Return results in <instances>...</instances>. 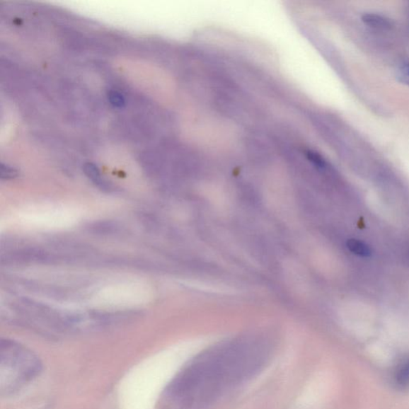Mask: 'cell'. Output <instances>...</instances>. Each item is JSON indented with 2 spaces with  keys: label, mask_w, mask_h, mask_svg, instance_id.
Returning <instances> with one entry per match:
<instances>
[{
  "label": "cell",
  "mask_w": 409,
  "mask_h": 409,
  "mask_svg": "<svg viewBox=\"0 0 409 409\" xmlns=\"http://www.w3.org/2000/svg\"><path fill=\"white\" fill-rule=\"evenodd\" d=\"M42 363L26 347L11 340L0 342V394L10 396L21 391L38 377Z\"/></svg>",
  "instance_id": "cell-1"
},
{
  "label": "cell",
  "mask_w": 409,
  "mask_h": 409,
  "mask_svg": "<svg viewBox=\"0 0 409 409\" xmlns=\"http://www.w3.org/2000/svg\"><path fill=\"white\" fill-rule=\"evenodd\" d=\"M194 129L198 146L224 151L231 148L234 142V133L231 127L226 122L212 117L198 116Z\"/></svg>",
  "instance_id": "cell-2"
},
{
  "label": "cell",
  "mask_w": 409,
  "mask_h": 409,
  "mask_svg": "<svg viewBox=\"0 0 409 409\" xmlns=\"http://www.w3.org/2000/svg\"><path fill=\"white\" fill-rule=\"evenodd\" d=\"M394 381L401 388L409 387V356L401 359L394 370Z\"/></svg>",
  "instance_id": "cell-3"
},
{
  "label": "cell",
  "mask_w": 409,
  "mask_h": 409,
  "mask_svg": "<svg viewBox=\"0 0 409 409\" xmlns=\"http://www.w3.org/2000/svg\"><path fill=\"white\" fill-rule=\"evenodd\" d=\"M362 21L369 27L375 30H386L393 27L392 21L379 14L367 13L362 16Z\"/></svg>",
  "instance_id": "cell-4"
},
{
  "label": "cell",
  "mask_w": 409,
  "mask_h": 409,
  "mask_svg": "<svg viewBox=\"0 0 409 409\" xmlns=\"http://www.w3.org/2000/svg\"><path fill=\"white\" fill-rule=\"evenodd\" d=\"M83 171L86 175L88 176L98 188L102 190H110L109 184L104 180L101 172L99 171L97 166L90 163H86L84 165Z\"/></svg>",
  "instance_id": "cell-5"
},
{
  "label": "cell",
  "mask_w": 409,
  "mask_h": 409,
  "mask_svg": "<svg viewBox=\"0 0 409 409\" xmlns=\"http://www.w3.org/2000/svg\"><path fill=\"white\" fill-rule=\"evenodd\" d=\"M347 248L351 253L358 257L369 258L371 255V250L369 246L360 240L350 239L347 241Z\"/></svg>",
  "instance_id": "cell-6"
},
{
  "label": "cell",
  "mask_w": 409,
  "mask_h": 409,
  "mask_svg": "<svg viewBox=\"0 0 409 409\" xmlns=\"http://www.w3.org/2000/svg\"><path fill=\"white\" fill-rule=\"evenodd\" d=\"M109 101L115 108H122L125 105V100L120 93L117 91H110L109 93Z\"/></svg>",
  "instance_id": "cell-7"
},
{
  "label": "cell",
  "mask_w": 409,
  "mask_h": 409,
  "mask_svg": "<svg viewBox=\"0 0 409 409\" xmlns=\"http://www.w3.org/2000/svg\"><path fill=\"white\" fill-rule=\"evenodd\" d=\"M399 81L409 86V63L403 64L398 71Z\"/></svg>",
  "instance_id": "cell-8"
},
{
  "label": "cell",
  "mask_w": 409,
  "mask_h": 409,
  "mask_svg": "<svg viewBox=\"0 0 409 409\" xmlns=\"http://www.w3.org/2000/svg\"><path fill=\"white\" fill-rule=\"evenodd\" d=\"M17 176V171L8 166L2 165L1 177L4 179L14 178Z\"/></svg>",
  "instance_id": "cell-9"
}]
</instances>
